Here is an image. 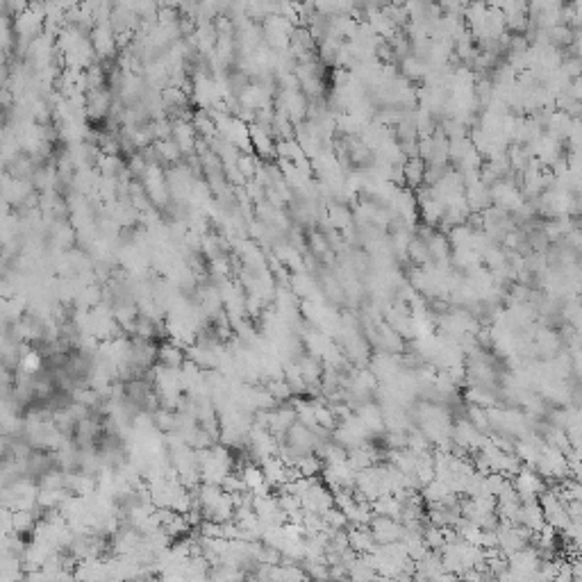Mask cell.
<instances>
[{
	"mask_svg": "<svg viewBox=\"0 0 582 582\" xmlns=\"http://www.w3.org/2000/svg\"><path fill=\"white\" fill-rule=\"evenodd\" d=\"M441 574H444L441 557H439V552H432V550H428L423 557L416 560L414 562V569H412L414 582H432L434 578H439Z\"/></svg>",
	"mask_w": 582,
	"mask_h": 582,
	"instance_id": "3",
	"label": "cell"
},
{
	"mask_svg": "<svg viewBox=\"0 0 582 582\" xmlns=\"http://www.w3.org/2000/svg\"><path fill=\"white\" fill-rule=\"evenodd\" d=\"M425 169H428V164H425L421 157L405 160V164H403V182L410 184V189H421L423 182H425Z\"/></svg>",
	"mask_w": 582,
	"mask_h": 582,
	"instance_id": "7",
	"label": "cell"
},
{
	"mask_svg": "<svg viewBox=\"0 0 582 582\" xmlns=\"http://www.w3.org/2000/svg\"><path fill=\"white\" fill-rule=\"evenodd\" d=\"M184 360V348L178 344H162L157 348V364L162 368H171V371H180Z\"/></svg>",
	"mask_w": 582,
	"mask_h": 582,
	"instance_id": "6",
	"label": "cell"
},
{
	"mask_svg": "<svg viewBox=\"0 0 582 582\" xmlns=\"http://www.w3.org/2000/svg\"><path fill=\"white\" fill-rule=\"evenodd\" d=\"M157 582H189V580L182 571H169V574H162L157 578Z\"/></svg>",
	"mask_w": 582,
	"mask_h": 582,
	"instance_id": "8",
	"label": "cell"
},
{
	"mask_svg": "<svg viewBox=\"0 0 582 582\" xmlns=\"http://www.w3.org/2000/svg\"><path fill=\"white\" fill-rule=\"evenodd\" d=\"M346 539H348V548H351L355 555H371L377 546L368 528H348Z\"/></svg>",
	"mask_w": 582,
	"mask_h": 582,
	"instance_id": "5",
	"label": "cell"
},
{
	"mask_svg": "<svg viewBox=\"0 0 582 582\" xmlns=\"http://www.w3.org/2000/svg\"><path fill=\"white\" fill-rule=\"evenodd\" d=\"M346 578L351 582H375L380 576H377L371 557L368 555H355L346 567Z\"/></svg>",
	"mask_w": 582,
	"mask_h": 582,
	"instance_id": "4",
	"label": "cell"
},
{
	"mask_svg": "<svg viewBox=\"0 0 582 582\" xmlns=\"http://www.w3.org/2000/svg\"><path fill=\"white\" fill-rule=\"evenodd\" d=\"M510 484L521 500H537L548 489V482L535 469L528 467H521L519 473H514L510 478Z\"/></svg>",
	"mask_w": 582,
	"mask_h": 582,
	"instance_id": "1",
	"label": "cell"
},
{
	"mask_svg": "<svg viewBox=\"0 0 582 582\" xmlns=\"http://www.w3.org/2000/svg\"><path fill=\"white\" fill-rule=\"evenodd\" d=\"M366 528L371 530L375 544H380V546L396 544V541H401V537H403V523L396 519H389V517H377V514H373Z\"/></svg>",
	"mask_w": 582,
	"mask_h": 582,
	"instance_id": "2",
	"label": "cell"
},
{
	"mask_svg": "<svg viewBox=\"0 0 582 582\" xmlns=\"http://www.w3.org/2000/svg\"><path fill=\"white\" fill-rule=\"evenodd\" d=\"M339 582H351V580H348V578H344V580H339Z\"/></svg>",
	"mask_w": 582,
	"mask_h": 582,
	"instance_id": "9",
	"label": "cell"
}]
</instances>
